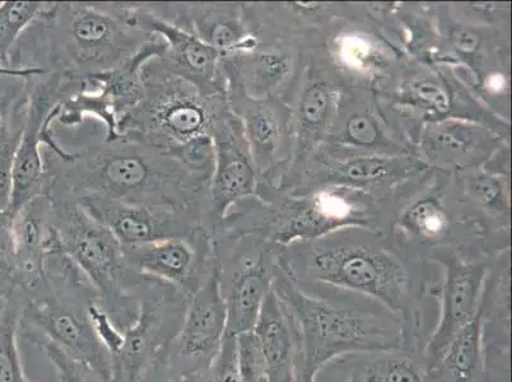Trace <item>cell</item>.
Returning <instances> with one entry per match:
<instances>
[{
  "instance_id": "6da1fadb",
  "label": "cell",
  "mask_w": 512,
  "mask_h": 382,
  "mask_svg": "<svg viewBox=\"0 0 512 382\" xmlns=\"http://www.w3.org/2000/svg\"><path fill=\"white\" fill-rule=\"evenodd\" d=\"M278 262L296 281L357 293L393 311L403 319L404 351L422 358L439 310V265L367 227L279 246Z\"/></svg>"
},
{
  "instance_id": "7a4b0ae2",
  "label": "cell",
  "mask_w": 512,
  "mask_h": 382,
  "mask_svg": "<svg viewBox=\"0 0 512 382\" xmlns=\"http://www.w3.org/2000/svg\"><path fill=\"white\" fill-rule=\"evenodd\" d=\"M41 156L45 195L51 200L97 197L208 212L209 185L190 174L170 151L123 137L107 141L104 125L97 120L87 119L74 129L51 124Z\"/></svg>"
},
{
  "instance_id": "3957f363",
  "label": "cell",
  "mask_w": 512,
  "mask_h": 382,
  "mask_svg": "<svg viewBox=\"0 0 512 382\" xmlns=\"http://www.w3.org/2000/svg\"><path fill=\"white\" fill-rule=\"evenodd\" d=\"M272 291L299 338L295 379L316 381L325 366L352 354L404 351L403 319L369 297L296 281L279 262Z\"/></svg>"
},
{
  "instance_id": "277c9868",
  "label": "cell",
  "mask_w": 512,
  "mask_h": 382,
  "mask_svg": "<svg viewBox=\"0 0 512 382\" xmlns=\"http://www.w3.org/2000/svg\"><path fill=\"white\" fill-rule=\"evenodd\" d=\"M156 39L107 3H48L13 46L9 67L85 79L121 67Z\"/></svg>"
},
{
  "instance_id": "5b68a950",
  "label": "cell",
  "mask_w": 512,
  "mask_h": 382,
  "mask_svg": "<svg viewBox=\"0 0 512 382\" xmlns=\"http://www.w3.org/2000/svg\"><path fill=\"white\" fill-rule=\"evenodd\" d=\"M346 227L389 234V199L342 186H324L302 195L271 191L234 204L218 223L214 236L259 235L286 246Z\"/></svg>"
},
{
  "instance_id": "8992f818",
  "label": "cell",
  "mask_w": 512,
  "mask_h": 382,
  "mask_svg": "<svg viewBox=\"0 0 512 382\" xmlns=\"http://www.w3.org/2000/svg\"><path fill=\"white\" fill-rule=\"evenodd\" d=\"M510 12V3H436L439 43L432 57L509 121Z\"/></svg>"
},
{
  "instance_id": "52a82bcc",
  "label": "cell",
  "mask_w": 512,
  "mask_h": 382,
  "mask_svg": "<svg viewBox=\"0 0 512 382\" xmlns=\"http://www.w3.org/2000/svg\"><path fill=\"white\" fill-rule=\"evenodd\" d=\"M304 49L342 88L376 92L409 59L377 3H333L332 13L307 34Z\"/></svg>"
},
{
  "instance_id": "ba28073f",
  "label": "cell",
  "mask_w": 512,
  "mask_h": 382,
  "mask_svg": "<svg viewBox=\"0 0 512 382\" xmlns=\"http://www.w3.org/2000/svg\"><path fill=\"white\" fill-rule=\"evenodd\" d=\"M389 218L393 239L425 262L446 250L483 259L506 251L460 211L449 172L428 169L400 185L389 198Z\"/></svg>"
},
{
  "instance_id": "9c48e42d",
  "label": "cell",
  "mask_w": 512,
  "mask_h": 382,
  "mask_svg": "<svg viewBox=\"0 0 512 382\" xmlns=\"http://www.w3.org/2000/svg\"><path fill=\"white\" fill-rule=\"evenodd\" d=\"M374 93L414 147L423 124L449 118L481 124L510 141V121L493 113L445 65L408 59Z\"/></svg>"
},
{
  "instance_id": "30bf717a",
  "label": "cell",
  "mask_w": 512,
  "mask_h": 382,
  "mask_svg": "<svg viewBox=\"0 0 512 382\" xmlns=\"http://www.w3.org/2000/svg\"><path fill=\"white\" fill-rule=\"evenodd\" d=\"M124 291L136 298L138 314L125 330V344L111 358L110 382H160L170 376L172 342L179 334L189 297L160 279L127 269Z\"/></svg>"
},
{
  "instance_id": "8fae6325",
  "label": "cell",
  "mask_w": 512,
  "mask_h": 382,
  "mask_svg": "<svg viewBox=\"0 0 512 382\" xmlns=\"http://www.w3.org/2000/svg\"><path fill=\"white\" fill-rule=\"evenodd\" d=\"M143 99L119 121L120 137L170 149L211 134L218 107L226 97L208 96L166 71L158 58L143 65Z\"/></svg>"
},
{
  "instance_id": "7c38bea8",
  "label": "cell",
  "mask_w": 512,
  "mask_h": 382,
  "mask_svg": "<svg viewBox=\"0 0 512 382\" xmlns=\"http://www.w3.org/2000/svg\"><path fill=\"white\" fill-rule=\"evenodd\" d=\"M51 225L65 253L96 288L102 307L125 332L137 318L138 304L124 291L128 265L123 246L109 228L74 200H51Z\"/></svg>"
},
{
  "instance_id": "4fadbf2b",
  "label": "cell",
  "mask_w": 512,
  "mask_h": 382,
  "mask_svg": "<svg viewBox=\"0 0 512 382\" xmlns=\"http://www.w3.org/2000/svg\"><path fill=\"white\" fill-rule=\"evenodd\" d=\"M430 169L416 156L384 157L343 155L321 146L304 160L292 163L276 188L259 193L302 195L324 186L365 191L389 199L400 185Z\"/></svg>"
},
{
  "instance_id": "5bb4252c",
  "label": "cell",
  "mask_w": 512,
  "mask_h": 382,
  "mask_svg": "<svg viewBox=\"0 0 512 382\" xmlns=\"http://www.w3.org/2000/svg\"><path fill=\"white\" fill-rule=\"evenodd\" d=\"M213 246L227 312L226 335L251 332L272 292L279 246L259 235L222 237Z\"/></svg>"
},
{
  "instance_id": "9a60e30c",
  "label": "cell",
  "mask_w": 512,
  "mask_h": 382,
  "mask_svg": "<svg viewBox=\"0 0 512 382\" xmlns=\"http://www.w3.org/2000/svg\"><path fill=\"white\" fill-rule=\"evenodd\" d=\"M492 260L453 250L440 251L430 259L441 269V282L435 328L423 351V371L440 360L456 335L481 312L484 281Z\"/></svg>"
},
{
  "instance_id": "2e32d148",
  "label": "cell",
  "mask_w": 512,
  "mask_h": 382,
  "mask_svg": "<svg viewBox=\"0 0 512 382\" xmlns=\"http://www.w3.org/2000/svg\"><path fill=\"white\" fill-rule=\"evenodd\" d=\"M323 146L343 155L416 156V147L374 92L342 88Z\"/></svg>"
},
{
  "instance_id": "e0dca14e",
  "label": "cell",
  "mask_w": 512,
  "mask_h": 382,
  "mask_svg": "<svg viewBox=\"0 0 512 382\" xmlns=\"http://www.w3.org/2000/svg\"><path fill=\"white\" fill-rule=\"evenodd\" d=\"M226 99L244 129L258 172L256 190L276 188L295 152L290 106L282 99L251 100L236 92L227 93Z\"/></svg>"
},
{
  "instance_id": "ac0fdd59",
  "label": "cell",
  "mask_w": 512,
  "mask_h": 382,
  "mask_svg": "<svg viewBox=\"0 0 512 382\" xmlns=\"http://www.w3.org/2000/svg\"><path fill=\"white\" fill-rule=\"evenodd\" d=\"M129 26L160 36L165 51L158 62L175 76L192 83L208 96L226 97V79L221 69V55L197 36L152 15L144 3H107Z\"/></svg>"
},
{
  "instance_id": "d6986e66",
  "label": "cell",
  "mask_w": 512,
  "mask_h": 382,
  "mask_svg": "<svg viewBox=\"0 0 512 382\" xmlns=\"http://www.w3.org/2000/svg\"><path fill=\"white\" fill-rule=\"evenodd\" d=\"M77 203L109 228L121 246L190 239L206 231L207 213L202 208L139 206L97 197L79 199Z\"/></svg>"
},
{
  "instance_id": "ffe728a7",
  "label": "cell",
  "mask_w": 512,
  "mask_h": 382,
  "mask_svg": "<svg viewBox=\"0 0 512 382\" xmlns=\"http://www.w3.org/2000/svg\"><path fill=\"white\" fill-rule=\"evenodd\" d=\"M211 135L216 148V167L208 194L206 231L209 236L228 209L255 195L258 184V172L244 129L228 106L227 99L218 107Z\"/></svg>"
},
{
  "instance_id": "44dd1931",
  "label": "cell",
  "mask_w": 512,
  "mask_h": 382,
  "mask_svg": "<svg viewBox=\"0 0 512 382\" xmlns=\"http://www.w3.org/2000/svg\"><path fill=\"white\" fill-rule=\"evenodd\" d=\"M227 332V312L216 272L189 298L183 325L170 349L172 377L203 375L220 353Z\"/></svg>"
},
{
  "instance_id": "7402d4cb",
  "label": "cell",
  "mask_w": 512,
  "mask_h": 382,
  "mask_svg": "<svg viewBox=\"0 0 512 382\" xmlns=\"http://www.w3.org/2000/svg\"><path fill=\"white\" fill-rule=\"evenodd\" d=\"M129 268L178 288L189 298L216 272L217 260L207 231L190 239H171L123 246Z\"/></svg>"
},
{
  "instance_id": "603a6c76",
  "label": "cell",
  "mask_w": 512,
  "mask_h": 382,
  "mask_svg": "<svg viewBox=\"0 0 512 382\" xmlns=\"http://www.w3.org/2000/svg\"><path fill=\"white\" fill-rule=\"evenodd\" d=\"M29 82L30 107L26 127L13 160L12 194L9 212L18 209L30 200L45 194V169L41 156V128L55 107L68 99L63 78L58 74L44 73L27 78Z\"/></svg>"
},
{
  "instance_id": "cb8c5ba5",
  "label": "cell",
  "mask_w": 512,
  "mask_h": 382,
  "mask_svg": "<svg viewBox=\"0 0 512 382\" xmlns=\"http://www.w3.org/2000/svg\"><path fill=\"white\" fill-rule=\"evenodd\" d=\"M507 144L510 141L490 128L449 118L423 124L416 142V157L430 169L456 174L481 169Z\"/></svg>"
},
{
  "instance_id": "d4e9b609",
  "label": "cell",
  "mask_w": 512,
  "mask_h": 382,
  "mask_svg": "<svg viewBox=\"0 0 512 382\" xmlns=\"http://www.w3.org/2000/svg\"><path fill=\"white\" fill-rule=\"evenodd\" d=\"M341 90L332 74L305 51L304 68L287 101L295 139L292 163L304 160L325 142L337 113Z\"/></svg>"
},
{
  "instance_id": "484cf974",
  "label": "cell",
  "mask_w": 512,
  "mask_h": 382,
  "mask_svg": "<svg viewBox=\"0 0 512 382\" xmlns=\"http://www.w3.org/2000/svg\"><path fill=\"white\" fill-rule=\"evenodd\" d=\"M158 18L190 32L221 58L255 48L244 15V3H144Z\"/></svg>"
},
{
  "instance_id": "4316f807",
  "label": "cell",
  "mask_w": 512,
  "mask_h": 382,
  "mask_svg": "<svg viewBox=\"0 0 512 382\" xmlns=\"http://www.w3.org/2000/svg\"><path fill=\"white\" fill-rule=\"evenodd\" d=\"M450 194L460 211L501 250L510 249V177L481 167L450 174Z\"/></svg>"
},
{
  "instance_id": "83f0119b",
  "label": "cell",
  "mask_w": 512,
  "mask_h": 382,
  "mask_svg": "<svg viewBox=\"0 0 512 382\" xmlns=\"http://www.w3.org/2000/svg\"><path fill=\"white\" fill-rule=\"evenodd\" d=\"M15 273L9 281L26 292L44 286V256L51 231V200L40 195L13 213Z\"/></svg>"
},
{
  "instance_id": "f1b7e54d",
  "label": "cell",
  "mask_w": 512,
  "mask_h": 382,
  "mask_svg": "<svg viewBox=\"0 0 512 382\" xmlns=\"http://www.w3.org/2000/svg\"><path fill=\"white\" fill-rule=\"evenodd\" d=\"M253 332L262 348L268 382H293L300 344L291 316L273 291L265 298Z\"/></svg>"
},
{
  "instance_id": "f546056e",
  "label": "cell",
  "mask_w": 512,
  "mask_h": 382,
  "mask_svg": "<svg viewBox=\"0 0 512 382\" xmlns=\"http://www.w3.org/2000/svg\"><path fill=\"white\" fill-rule=\"evenodd\" d=\"M321 371L341 372L353 382H425L421 358L406 351L352 354Z\"/></svg>"
},
{
  "instance_id": "4dcf8cb0",
  "label": "cell",
  "mask_w": 512,
  "mask_h": 382,
  "mask_svg": "<svg viewBox=\"0 0 512 382\" xmlns=\"http://www.w3.org/2000/svg\"><path fill=\"white\" fill-rule=\"evenodd\" d=\"M486 366L481 312L454 338L434 366L423 371L425 382H481Z\"/></svg>"
},
{
  "instance_id": "1f68e13d",
  "label": "cell",
  "mask_w": 512,
  "mask_h": 382,
  "mask_svg": "<svg viewBox=\"0 0 512 382\" xmlns=\"http://www.w3.org/2000/svg\"><path fill=\"white\" fill-rule=\"evenodd\" d=\"M25 291L0 278V382H29L20 352V320Z\"/></svg>"
},
{
  "instance_id": "d6a6232c",
  "label": "cell",
  "mask_w": 512,
  "mask_h": 382,
  "mask_svg": "<svg viewBox=\"0 0 512 382\" xmlns=\"http://www.w3.org/2000/svg\"><path fill=\"white\" fill-rule=\"evenodd\" d=\"M46 2H2L0 3V64L9 67L13 46L46 7Z\"/></svg>"
},
{
  "instance_id": "836d02e7",
  "label": "cell",
  "mask_w": 512,
  "mask_h": 382,
  "mask_svg": "<svg viewBox=\"0 0 512 382\" xmlns=\"http://www.w3.org/2000/svg\"><path fill=\"white\" fill-rule=\"evenodd\" d=\"M170 152L190 174L211 186L216 167V148L211 134L199 135Z\"/></svg>"
},
{
  "instance_id": "e575fe53",
  "label": "cell",
  "mask_w": 512,
  "mask_h": 382,
  "mask_svg": "<svg viewBox=\"0 0 512 382\" xmlns=\"http://www.w3.org/2000/svg\"><path fill=\"white\" fill-rule=\"evenodd\" d=\"M32 347L43 351L51 365L57 370L59 380L65 382H109L90 365L72 357L71 354L64 352L62 348L55 346L49 340H36L32 343Z\"/></svg>"
},
{
  "instance_id": "d590c367",
  "label": "cell",
  "mask_w": 512,
  "mask_h": 382,
  "mask_svg": "<svg viewBox=\"0 0 512 382\" xmlns=\"http://www.w3.org/2000/svg\"><path fill=\"white\" fill-rule=\"evenodd\" d=\"M236 351L241 382L268 381L262 348L253 330L236 335Z\"/></svg>"
},
{
  "instance_id": "8d00e7d4",
  "label": "cell",
  "mask_w": 512,
  "mask_h": 382,
  "mask_svg": "<svg viewBox=\"0 0 512 382\" xmlns=\"http://www.w3.org/2000/svg\"><path fill=\"white\" fill-rule=\"evenodd\" d=\"M87 316L93 333L101 346L105 348L111 358L118 356L125 344V334L115 324L109 312L102 307L100 300L93 301L87 306Z\"/></svg>"
},
{
  "instance_id": "74e56055",
  "label": "cell",
  "mask_w": 512,
  "mask_h": 382,
  "mask_svg": "<svg viewBox=\"0 0 512 382\" xmlns=\"http://www.w3.org/2000/svg\"><path fill=\"white\" fill-rule=\"evenodd\" d=\"M207 382H241L237 366L236 337L226 335L222 348L206 374Z\"/></svg>"
},
{
  "instance_id": "f35d334b",
  "label": "cell",
  "mask_w": 512,
  "mask_h": 382,
  "mask_svg": "<svg viewBox=\"0 0 512 382\" xmlns=\"http://www.w3.org/2000/svg\"><path fill=\"white\" fill-rule=\"evenodd\" d=\"M13 214L0 211V278L11 279L15 273V245H13Z\"/></svg>"
},
{
  "instance_id": "ab89813d",
  "label": "cell",
  "mask_w": 512,
  "mask_h": 382,
  "mask_svg": "<svg viewBox=\"0 0 512 382\" xmlns=\"http://www.w3.org/2000/svg\"><path fill=\"white\" fill-rule=\"evenodd\" d=\"M40 74H44V72L35 71V69H30V71H27V69H23V71H18V69L3 67V65L0 64V77L29 78L34 76H40Z\"/></svg>"
},
{
  "instance_id": "60d3db41",
  "label": "cell",
  "mask_w": 512,
  "mask_h": 382,
  "mask_svg": "<svg viewBox=\"0 0 512 382\" xmlns=\"http://www.w3.org/2000/svg\"><path fill=\"white\" fill-rule=\"evenodd\" d=\"M207 374V372H206ZM206 374L203 375H197L192 377H166L165 380H162L160 382H207L206 381Z\"/></svg>"
},
{
  "instance_id": "b9f144b4",
  "label": "cell",
  "mask_w": 512,
  "mask_h": 382,
  "mask_svg": "<svg viewBox=\"0 0 512 382\" xmlns=\"http://www.w3.org/2000/svg\"><path fill=\"white\" fill-rule=\"evenodd\" d=\"M293 382H316V381L305 380V379H300V377H296V379L293 380ZM346 382H353V381L352 380H347Z\"/></svg>"
},
{
  "instance_id": "7bdbcfd3",
  "label": "cell",
  "mask_w": 512,
  "mask_h": 382,
  "mask_svg": "<svg viewBox=\"0 0 512 382\" xmlns=\"http://www.w3.org/2000/svg\"><path fill=\"white\" fill-rule=\"evenodd\" d=\"M59 382H65V381H63V380H59Z\"/></svg>"
},
{
  "instance_id": "ee69618b",
  "label": "cell",
  "mask_w": 512,
  "mask_h": 382,
  "mask_svg": "<svg viewBox=\"0 0 512 382\" xmlns=\"http://www.w3.org/2000/svg\"><path fill=\"white\" fill-rule=\"evenodd\" d=\"M264 382H268V381H264Z\"/></svg>"
}]
</instances>
